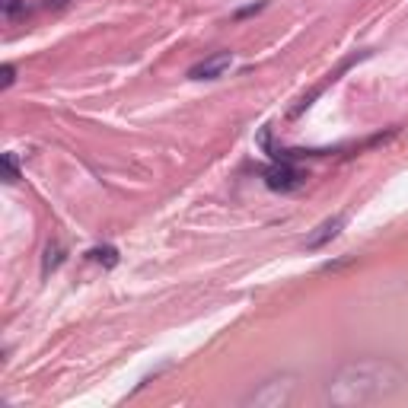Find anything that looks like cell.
Returning a JSON list of instances; mask_svg holds the SVG:
<instances>
[{
  "mask_svg": "<svg viewBox=\"0 0 408 408\" xmlns=\"http://www.w3.org/2000/svg\"><path fill=\"white\" fill-rule=\"evenodd\" d=\"M402 383V370H395L386 361H361L341 367L335 383H329V399L332 402H367V399H383V395L395 393Z\"/></svg>",
  "mask_w": 408,
  "mask_h": 408,
  "instance_id": "1",
  "label": "cell"
},
{
  "mask_svg": "<svg viewBox=\"0 0 408 408\" xmlns=\"http://www.w3.org/2000/svg\"><path fill=\"white\" fill-rule=\"evenodd\" d=\"M303 179H306V175L297 173L290 163H281V159L274 163V166L265 169V185H268L272 191H294L303 185Z\"/></svg>",
  "mask_w": 408,
  "mask_h": 408,
  "instance_id": "2",
  "label": "cell"
},
{
  "mask_svg": "<svg viewBox=\"0 0 408 408\" xmlns=\"http://www.w3.org/2000/svg\"><path fill=\"white\" fill-rule=\"evenodd\" d=\"M230 64H233V54H230V52H217V54H211V58L198 61L195 68L189 70V77H191V80H217V77H223L230 70Z\"/></svg>",
  "mask_w": 408,
  "mask_h": 408,
  "instance_id": "3",
  "label": "cell"
},
{
  "mask_svg": "<svg viewBox=\"0 0 408 408\" xmlns=\"http://www.w3.org/2000/svg\"><path fill=\"white\" fill-rule=\"evenodd\" d=\"M341 227H345V217H329V220H322V223H319V227L313 230L310 236H306V242H303V246H306V249H322L325 242H332L335 236L341 233Z\"/></svg>",
  "mask_w": 408,
  "mask_h": 408,
  "instance_id": "4",
  "label": "cell"
},
{
  "mask_svg": "<svg viewBox=\"0 0 408 408\" xmlns=\"http://www.w3.org/2000/svg\"><path fill=\"white\" fill-rule=\"evenodd\" d=\"M61 262H64V246H61V242H48L45 262H42V274H52Z\"/></svg>",
  "mask_w": 408,
  "mask_h": 408,
  "instance_id": "5",
  "label": "cell"
},
{
  "mask_svg": "<svg viewBox=\"0 0 408 408\" xmlns=\"http://www.w3.org/2000/svg\"><path fill=\"white\" fill-rule=\"evenodd\" d=\"M19 179V163H16V153H3V182H13Z\"/></svg>",
  "mask_w": 408,
  "mask_h": 408,
  "instance_id": "6",
  "label": "cell"
},
{
  "mask_svg": "<svg viewBox=\"0 0 408 408\" xmlns=\"http://www.w3.org/2000/svg\"><path fill=\"white\" fill-rule=\"evenodd\" d=\"M90 258H96V262H102L106 268H112V265L118 262V252H115L112 246H102V249H93V252H90Z\"/></svg>",
  "mask_w": 408,
  "mask_h": 408,
  "instance_id": "7",
  "label": "cell"
},
{
  "mask_svg": "<svg viewBox=\"0 0 408 408\" xmlns=\"http://www.w3.org/2000/svg\"><path fill=\"white\" fill-rule=\"evenodd\" d=\"M0 3H3V16H16L23 7V0H0Z\"/></svg>",
  "mask_w": 408,
  "mask_h": 408,
  "instance_id": "8",
  "label": "cell"
},
{
  "mask_svg": "<svg viewBox=\"0 0 408 408\" xmlns=\"http://www.w3.org/2000/svg\"><path fill=\"white\" fill-rule=\"evenodd\" d=\"M13 80H16V70H13V64H3V80H0V86L7 90V86H13Z\"/></svg>",
  "mask_w": 408,
  "mask_h": 408,
  "instance_id": "9",
  "label": "cell"
}]
</instances>
